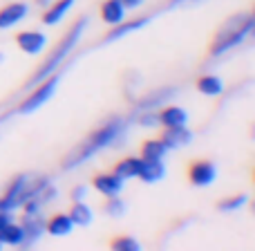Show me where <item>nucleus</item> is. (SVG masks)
<instances>
[{
  "label": "nucleus",
  "instance_id": "1",
  "mask_svg": "<svg viewBox=\"0 0 255 251\" xmlns=\"http://www.w3.org/2000/svg\"><path fill=\"white\" fill-rule=\"evenodd\" d=\"M126 126L128 124L121 119V117H112V119H108L99 130H94L92 135L85 137L76 148H72V153L67 155L65 162H63V168H65V171H74L76 166H83L85 162H90V159H92L94 155H99L101 150L115 146L117 141L124 139Z\"/></svg>",
  "mask_w": 255,
  "mask_h": 251
},
{
  "label": "nucleus",
  "instance_id": "2",
  "mask_svg": "<svg viewBox=\"0 0 255 251\" xmlns=\"http://www.w3.org/2000/svg\"><path fill=\"white\" fill-rule=\"evenodd\" d=\"M255 29V18L251 13H235L231 16L224 25L220 27L215 36V43L211 47V56L213 58H220L222 54H226L229 49H235L253 34Z\"/></svg>",
  "mask_w": 255,
  "mask_h": 251
},
{
  "label": "nucleus",
  "instance_id": "3",
  "mask_svg": "<svg viewBox=\"0 0 255 251\" xmlns=\"http://www.w3.org/2000/svg\"><path fill=\"white\" fill-rule=\"evenodd\" d=\"M85 27H88V20H85V18H81L79 22H74V25H72V29L65 34V38L61 40V45H56V49H54V52L47 56V61H45L43 65L36 70V74L31 76V81H29L31 88H34L36 83H40V81H45L47 76H52L56 70H61V65L65 63V58L74 52L76 45H79V40L83 38Z\"/></svg>",
  "mask_w": 255,
  "mask_h": 251
},
{
  "label": "nucleus",
  "instance_id": "4",
  "mask_svg": "<svg viewBox=\"0 0 255 251\" xmlns=\"http://www.w3.org/2000/svg\"><path fill=\"white\" fill-rule=\"evenodd\" d=\"M47 186H49V177H45V175H40V177L18 175L16 180L9 184L7 193L0 198V211L13 213L16 209H22V204H25L27 200H31L34 195L43 193Z\"/></svg>",
  "mask_w": 255,
  "mask_h": 251
},
{
  "label": "nucleus",
  "instance_id": "5",
  "mask_svg": "<svg viewBox=\"0 0 255 251\" xmlns=\"http://www.w3.org/2000/svg\"><path fill=\"white\" fill-rule=\"evenodd\" d=\"M58 81H61V76L54 72V74L47 76L45 81L36 83L34 90H31V94L25 99V101H22V106H20L22 115H31V112H36L38 108H43L45 103L54 97V92H56V88H58Z\"/></svg>",
  "mask_w": 255,
  "mask_h": 251
},
{
  "label": "nucleus",
  "instance_id": "6",
  "mask_svg": "<svg viewBox=\"0 0 255 251\" xmlns=\"http://www.w3.org/2000/svg\"><path fill=\"white\" fill-rule=\"evenodd\" d=\"M175 97H177V90H175V88H157V90H152V92L145 94V97L134 106L132 119H134L136 115H141V112L159 110V108L166 106V103H168V101H172Z\"/></svg>",
  "mask_w": 255,
  "mask_h": 251
},
{
  "label": "nucleus",
  "instance_id": "7",
  "mask_svg": "<svg viewBox=\"0 0 255 251\" xmlns=\"http://www.w3.org/2000/svg\"><path fill=\"white\" fill-rule=\"evenodd\" d=\"M20 227H22V231H25V245H34L43 238L47 222H45V218L40 211L38 213H25Z\"/></svg>",
  "mask_w": 255,
  "mask_h": 251
},
{
  "label": "nucleus",
  "instance_id": "8",
  "mask_svg": "<svg viewBox=\"0 0 255 251\" xmlns=\"http://www.w3.org/2000/svg\"><path fill=\"white\" fill-rule=\"evenodd\" d=\"M188 177L195 186H211L217 180V168L213 162H197L190 166Z\"/></svg>",
  "mask_w": 255,
  "mask_h": 251
},
{
  "label": "nucleus",
  "instance_id": "9",
  "mask_svg": "<svg viewBox=\"0 0 255 251\" xmlns=\"http://www.w3.org/2000/svg\"><path fill=\"white\" fill-rule=\"evenodd\" d=\"M16 40H18V45H20L22 52L31 54V56L40 54V52L45 49V45H47V36H45L43 31H34V29H29V31H20Z\"/></svg>",
  "mask_w": 255,
  "mask_h": 251
},
{
  "label": "nucleus",
  "instance_id": "10",
  "mask_svg": "<svg viewBox=\"0 0 255 251\" xmlns=\"http://www.w3.org/2000/svg\"><path fill=\"white\" fill-rule=\"evenodd\" d=\"M27 11H29V7L25 2H11L4 9H0V29H9L20 20H25Z\"/></svg>",
  "mask_w": 255,
  "mask_h": 251
},
{
  "label": "nucleus",
  "instance_id": "11",
  "mask_svg": "<svg viewBox=\"0 0 255 251\" xmlns=\"http://www.w3.org/2000/svg\"><path fill=\"white\" fill-rule=\"evenodd\" d=\"M124 184H126V180H121L117 173H103V175H99L97 180H94V189H97L99 193H103L106 198L119 195L121 191H124Z\"/></svg>",
  "mask_w": 255,
  "mask_h": 251
},
{
  "label": "nucleus",
  "instance_id": "12",
  "mask_svg": "<svg viewBox=\"0 0 255 251\" xmlns=\"http://www.w3.org/2000/svg\"><path fill=\"white\" fill-rule=\"evenodd\" d=\"M193 141V132L188 130V126H175V128H166L163 132V144L170 148H181V146H188Z\"/></svg>",
  "mask_w": 255,
  "mask_h": 251
},
{
  "label": "nucleus",
  "instance_id": "13",
  "mask_svg": "<svg viewBox=\"0 0 255 251\" xmlns=\"http://www.w3.org/2000/svg\"><path fill=\"white\" fill-rule=\"evenodd\" d=\"M163 177H166V164L161 159H143L139 171V180L154 184V182H161Z\"/></svg>",
  "mask_w": 255,
  "mask_h": 251
},
{
  "label": "nucleus",
  "instance_id": "14",
  "mask_svg": "<svg viewBox=\"0 0 255 251\" xmlns=\"http://www.w3.org/2000/svg\"><path fill=\"white\" fill-rule=\"evenodd\" d=\"M150 22V16H141V18H134V20L130 22H119V25H115V29L110 31V34L106 36V43H112V40H119L124 38L128 34H134V31H139L141 27H145Z\"/></svg>",
  "mask_w": 255,
  "mask_h": 251
},
{
  "label": "nucleus",
  "instance_id": "15",
  "mask_svg": "<svg viewBox=\"0 0 255 251\" xmlns=\"http://www.w3.org/2000/svg\"><path fill=\"white\" fill-rule=\"evenodd\" d=\"M159 124L163 128H175V126H186L188 124V112L179 106H170L166 110L159 112Z\"/></svg>",
  "mask_w": 255,
  "mask_h": 251
},
{
  "label": "nucleus",
  "instance_id": "16",
  "mask_svg": "<svg viewBox=\"0 0 255 251\" xmlns=\"http://www.w3.org/2000/svg\"><path fill=\"white\" fill-rule=\"evenodd\" d=\"M0 243L9 245V247H20L25 245V231H22L20 225H13L11 220L7 225L0 227Z\"/></svg>",
  "mask_w": 255,
  "mask_h": 251
},
{
  "label": "nucleus",
  "instance_id": "17",
  "mask_svg": "<svg viewBox=\"0 0 255 251\" xmlns=\"http://www.w3.org/2000/svg\"><path fill=\"white\" fill-rule=\"evenodd\" d=\"M72 229H74V222H72V218L65 216V213L54 216L52 220L47 222V227H45V231H47L49 236H56V238H65V236H70Z\"/></svg>",
  "mask_w": 255,
  "mask_h": 251
},
{
  "label": "nucleus",
  "instance_id": "18",
  "mask_svg": "<svg viewBox=\"0 0 255 251\" xmlns=\"http://www.w3.org/2000/svg\"><path fill=\"white\" fill-rule=\"evenodd\" d=\"M101 18L108 25H119L126 20V7L119 0H106L101 7Z\"/></svg>",
  "mask_w": 255,
  "mask_h": 251
},
{
  "label": "nucleus",
  "instance_id": "19",
  "mask_svg": "<svg viewBox=\"0 0 255 251\" xmlns=\"http://www.w3.org/2000/svg\"><path fill=\"white\" fill-rule=\"evenodd\" d=\"M141 164H143V157H128V159H121V162L117 164L115 173L121 177V180H134V177H139Z\"/></svg>",
  "mask_w": 255,
  "mask_h": 251
},
{
  "label": "nucleus",
  "instance_id": "20",
  "mask_svg": "<svg viewBox=\"0 0 255 251\" xmlns=\"http://www.w3.org/2000/svg\"><path fill=\"white\" fill-rule=\"evenodd\" d=\"M197 90L202 94H206V97H220L224 92V81L215 74H206L197 81Z\"/></svg>",
  "mask_w": 255,
  "mask_h": 251
},
{
  "label": "nucleus",
  "instance_id": "21",
  "mask_svg": "<svg viewBox=\"0 0 255 251\" xmlns=\"http://www.w3.org/2000/svg\"><path fill=\"white\" fill-rule=\"evenodd\" d=\"M72 4H74V0H56V2L47 9V13H45V18H43L45 25H58V22L65 18V13L72 9Z\"/></svg>",
  "mask_w": 255,
  "mask_h": 251
},
{
  "label": "nucleus",
  "instance_id": "22",
  "mask_svg": "<svg viewBox=\"0 0 255 251\" xmlns=\"http://www.w3.org/2000/svg\"><path fill=\"white\" fill-rule=\"evenodd\" d=\"M70 218L76 227H88V225H92L94 213L85 202H74V207H72V211H70Z\"/></svg>",
  "mask_w": 255,
  "mask_h": 251
},
{
  "label": "nucleus",
  "instance_id": "23",
  "mask_svg": "<svg viewBox=\"0 0 255 251\" xmlns=\"http://www.w3.org/2000/svg\"><path fill=\"white\" fill-rule=\"evenodd\" d=\"M166 153H168V146L163 144V139H150L143 144L141 157L143 159H163Z\"/></svg>",
  "mask_w": 255,
  "mask_h": 251
},
{
  "label": "nucleus",
  "instance_id": "24",
  "mask_svg": "<svg viewBox=\"0 0 255 251\" xmlns=\"http://www.w3.org/2000/svg\"><path fill=\"white\" fill-rule=\"evenodd\" d=\"M247 202H249V195H231V198H226L224 202L220 204V209L224 213H235L242 207H247Z\"/></svg>",
  "mask_w": 255,
  "mask_h": 251
},
{
  "label": "nucleus",
  "instance_id": "25",
  "mask_svg": "<svg viewBox=\"0 0 255 251\" xmlns=\"http://www.w3.org/2000/svg\"><path fill=\"white\" fill-rule=\"evenodd\" d=\"M106 213L108 216H115V218H121L126 213V202L119 198V195H112L108 198V204H106Z\"/></svg>",
  "mask_w": 255,
  "mask_h": 251
},
{
  "label": "nucleus",
  "instance_id": "26",
  "mask_svg": "<svg viewBox=\"0 0 255 251\" xmlns=\"http://www.w3.org/2000/svg\"><path fill=\"white\" fill-rule=\"evenodd\" d=\"M134 119L139 121V126H143V128H154V126H161V124H159V112H157V110L141 112V115H136Z\"/></svg>",
  "mask_w": 255,
  "mask_h": 251
},
{
  "label": "nucleus",
  "instance_id": "27",
  "mask_svg": "<svg viewBox=\"0 0 255 251\" xmlns=\"http://www.w3.org/2000/svg\"><path fill=\"white\" fill-rule=\"evenodd\" d=\"M112 249H117V251H139V249H141V245L136 243L134 238H130V236H126V238L115 240V245H112Z\"/></svg>",
  "mask_w": 255,
  "mask_h": 251
},
{
  "label": "nucleus",
  "instance_id": "28",
  "mask_svg": "<svg viewBox=\"0 0 255 251\" xmlns=\"http://www.w3.org/2000/svg\"><path fill=\"white\" fill-rule=\"evenodd\" d=\"M85 195H88V189H85V186H79V189L72 191V200H74V202H83Z\"/></svg>",
  "mask_w": 255,
  "mask_h": 251
},
{
  "label": "nucleus",
  "instance_id": "29",
  "mask_svg": "<svg viewBox=\"0 0 255 251\" xmlns=\"http://www.w3.org/2000/svg\"><path fill=\"white\" fill-rule=\"evenodd\" d=\"M202 0H170V7L172 9H179V7H190V4H197Z\"/></svg>",
  "mask_w": 255,
  "mask_h": 251
},
{
  "label": "nucleus",
  "instance_id": "30",
  "mask_svg": "<svg viewBox=\"0 0 255 251\" xmlns=\"http://www.w3.org/2000/svg\"><path fill=\"white\" fill-rule=\"evenodd\" d=\"M121 4H124L126 9H136V7H141V4L145 2V0H119Z\"/></svg>",
  "mask_w": 255,
  "mask_h": 251
},
{
  "label": "nucleus",
  "instance_id": "31",
  "mask_svg": "<svg viewBox=\"0 0 255 251\" xmlns=\"http://www.w3.org/2000/svg\"><path fill=\"white\" fill-rule=\"evenodd\" d=\"M40 2H43V4H45V2H52V0H40Z\"/></svg>",
  "mask_w": 255,
  "mask_h": 251
},
{
  "label": "nucleus",
  "instance_id": "32",
  "mask_svg": "<svg viewBox=\"0 0 255 251\" xmlns=\"http://www.w3.org/2000/svg\"><path fill=\"white\" fill-rule=\"evenodd\" d=\"M0 249H2V243H0Z\"/></svg>",
  "mask_w": 255,
  "mask_h": 251
},
{
  "label": "nucleus",
  "instance_id": "33",
  "mask_svg": "<svg viewBox=\"0 0 255 251\" xmlns=\"http://www.w3.org/2000/svg\"><path fill=\"white\" fill-rule=\"evenodd\" d=\"M0 58H2V56H0Z\"/></svg>",
  "mask_w": 255,
  "mask_h": 251
}]
</instances>
